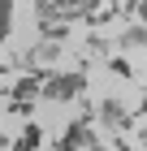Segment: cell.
I'll return each mask as SVG.
<instances>
[{
    "label": "cell",
    "mask_w": 147,
    "mask_h": 151,
    "mask_svg": "<svg viewBox=\"0 0 147 151\" xmlns=\"http://www.w3.org/2000/svg\"><path fill=\"white\" fill-rule=\"evenodd\" d=\"M100 121H104V129H130V112H125V104L117 95L100 99Z\"/></svg>",
    "instance_id": "2"
},
{
    "label": "cell",
    "mask_w": 147,
    "mask_h": 151,
    "mask_svg": "<svg viewBox=\"0 0 147 151\" xmlns=\"http://www.w3.org/2000/svg\"><path fill=\"white\" fill-rule=\"evenodd\" d=\"M87 151H108V147H104V142H95V138H91V142H87Z\"/></svg>",
    "instance_id": "10"
},
{
    "label": "cell",
    "mask_w": 147,
    "mask_h": 151,
    "mask_svg": "<svg viewBox=\"0 0 147 151\" xmlns=\"http://www.w3.org/2000/svg\"><path fill=\"white\" fill-rule=\"evenodd\" d=\"M39 142H43V125H39V121H30V125L22 129V138L13 142L9 151H39Z\"/></svg>",
    "instance_id": "5"
},
{
    "label": "cell",
    "mask_w": 147,
    "mask_h": 151,
    "mask_svg": "<svg viewBox=\"0 0 147 151\" xmlns=\"http://www.w3.org/2000/svg\"><path fill=\"white\" fill-rule=\"evenodd\" d=\"M61 56H65V43H35V52H30V60H39V65H52Z\"/></svg>",
    "instance_id": "6"
},
{
    "label": "cell",
    "mask_w": 147,
    "mask_h": 151,
    "mask_svg": "<svg viewBox=\"0 0 147 151\" xmlns=\"http://www.w3.org/2000/svg\"><path fill=\"white\" fill-rule=\"evenodd\" d=\"M117 47H121V52H138V47H147V26H125L121 35H117Z\"/></svg>",
    "instance_id": "3"
},
{
    "label": "cell",
    "mask_w": 147,
    "mask_h": 151,
    "mask_svg": "<svg viewBox=\"0 0 147 151\" xmlns=\"http://www.w3.org/2000/svg\"><path fill=\"white\" fill-rule=\"evenodd\" d=\"M9 30H13V4L0 0V39H9Z\"/></svg>",
    "instance_id": "8"
},
{
    "label": "cell",
    "mask_w": 147,
    "mask_h": 151,
    "mask_svg": "<svg viewBox=\"0 0 147 151\" xmlns=\"http://www.w3.org/2000/svg\"><path fill=\"white\" fill-rule=\"evenodd\" d=\"M82 91H87V73H48L39 95L52 104H65V99H78Z\"/></svg>",
    "instance_id": "1"
},
{
    "label": "cell",
    "mask_w": 147,
    "mask_h": 151,
    "mask_svg": "<svg viewBox=\"0 0 147 151\" xmlns=\"http://www.w3.org/2000/svg\"><path fill=\"white\" fill-rule=\"evenodd\" d=\"M0 147H9V138H4V134H0Z\"/></svg>",
    "instance_id": "11"
},
{
    "label": "cell",
    "mask_w": 147,
    "mask_h": 151,
    "mask_svg": "<svg viewBox=\"0 0 147 151\" xmlns=\"http://www.w3.org/2000/svg\"><path fill=\"white\" fill-rule=\"evenodd\" d=\"M39 91H43V78H39V73H30V78H22L17 86H13V95H17V99H35Z\"/></svg>",
    "instance_id": "7"
},
{
    "label": "cell",
    "mask_w": 147,
    "mask_h": 151,
    "mask_svg": "<svg viewBox=\"0 0 147 151\" xmlns=\"http://www.w3.org/2000/svg\"><path fill=\"white\" fill-rule=\"evenodd\" d=\"M134 13H138V26H147V4H138Z\"/></svg>",
    "instance_id": "9"
},
{
    "label": "cell",
    "mask_w": 147,
    "mask_h": 151,
    "mask_svg": "<svg viewBox=\"0 0 147 151\" xmlns=\"http://www.w3.org/2000/svg\"><path fill=\"white\" fill-rule=\"evenodd\" d=\"M87 142H91V129H87V121H78V125H69V129H65L61 151H82Z\"/></svg>",
    "instance_id": "4"
}]
</instances>
